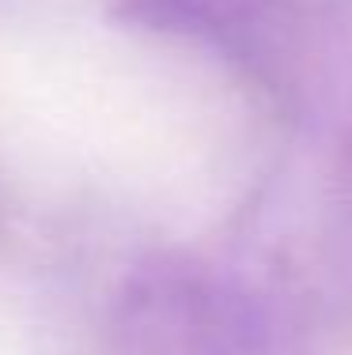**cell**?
Wrapping results in <instances>:
<instances>
[{
    "instance_id": "obj_1",
    "label": "cell",
    "mask_w": 352,
    "mask_h": 355,
    "mask_svg": "<svg viewBox=\"0 0 352 355\" xmlns=\"http://www.w3.org/2000/svg\"><path fill=\"white\" fill-rule=\"evenodd\" d=\"M129 12L156 27L224 31L242 23L262 0H125Z\"/></svg>"
}]
</instances>
